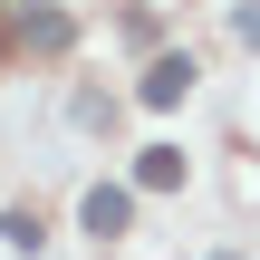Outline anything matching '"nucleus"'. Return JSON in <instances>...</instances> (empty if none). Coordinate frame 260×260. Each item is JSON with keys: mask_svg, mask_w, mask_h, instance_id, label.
Here are the masks:
<instances>
[{"mask_svg": "<svg viewBox=\"0 0 260 260\" xmlns=\"http://www.w3.org/2000/svg\"><path fill=\"white\" fill-rule=\"evenodd\" d=\"M77 212H87V232H96V241H116V232L135 222V193H125V183H96V193H87Z\"/></svg>", "mask_w": 260, "mask_h": 260, "instance_id": "1", "label": "nucleus"}, {"mask_svg": "<svg viewBox=\"0 0 260 260\" xmlns=\"http://www.w3.org/2000/svg\"><path fill=\"white\" fill-rule=\"evenodd\" d=\"M193 96V58H154L145 68V106H183Z\"/></svg>", "mask_w": 260, "mask_h": 260, "instance_id": "2", "label": "nucleus"}, {"mask_svg": "<svg viewBox=\"0 0 260 260\" xmlns=\"http://www.w3.org/2000/svg\"><path fill=\"white\" fill-rule=\"evenodd\" d=\"M135 183H145V193H174V183H183V145H145Z\"/></svg>", "mask_w": 260, "mask_h": 260, "instance_id": "3", "label": "nucleus"}, {"mask_svg": "<svg viewBox=\"0 0 260 260\" xmlns=\"http://www.w3.org/2000/svg\"><path fill=\"white\" fill-rule=\"evenodd\" d=\"M19 39H29V48H68V10H29Z\"/></svg>", "mask_w": 260, "mask_h": 260, "instance_id": "4", "label": "nucleus"}, {"mask_svg": "<svg viewBox=\"0 0 260 260\" xmlns=\"http://www.w3.org/2000/svg\"><path fill=\"white\" fill-rule=\"evenodd\" d=\"M0 241L10 251H39V212H0Z\"/></svg>", "mask_w": 260, "mask_h": 260, "instance_id": "5", "label": "nucleus"}, {"mask_svg": "<svg viewBox=\"0 0 260 260\" xmlns=\"http://www.w3.org/2000/svg\"><path fill=\"white\" fill-rule=\"evenodd\" d=\"M241 39H251V48H260V0H251V10H241Z\"/></svg>", "mask_w": 260, "mask_h": 260, "instance_id": "6", "label": "nucleus"}]
</instances>
